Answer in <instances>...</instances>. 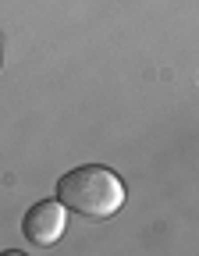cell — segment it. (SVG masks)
<instances>
[{
  "instance_id": "2",
  "label": "cell",
  "mask_w": 199,
  "mask_h": 256,
  "mask_svg": "<svg viewBox=\"0 0 199 256\" xmlns=\"http://www.w3.org/2000/svg\"><path fill=\"white\" fill-rule=\"evenodd\" d=\"M64 228H68V210H64V203L54 196V200H40L32 203L22 217V235L28 238V246H57Z\"/></svg>"
},
{
  "instance_id": "1",
  "label": "cell",
  "mask_w": 199,
  "mask_h": 256,
  "mask_svg": "<svg viewBox=\"0 0 199 256\" xmlns=\"http://www.w3.org/2000/svg\"><path fill=\"white\" fill-rule=\"evenodd\" d=\"M57 200L89 220H107L124 206V182L104 164H78L57 178Z\"/></svg>"
},
{
  "instance_id": "3",
  "label": "cell",
  "mask_w": 199,
  "mask_h": 256,
  "mask_svg": "<svg viewBox=\"0 0 199 256\" xmlns=\"http://www.w3.org/2000/svg\"><path fill=\"white\" fill-rule=\"evenodd\" d=\"M0 57H4V50H0Z\"/></svg>"
}]
</instances>
